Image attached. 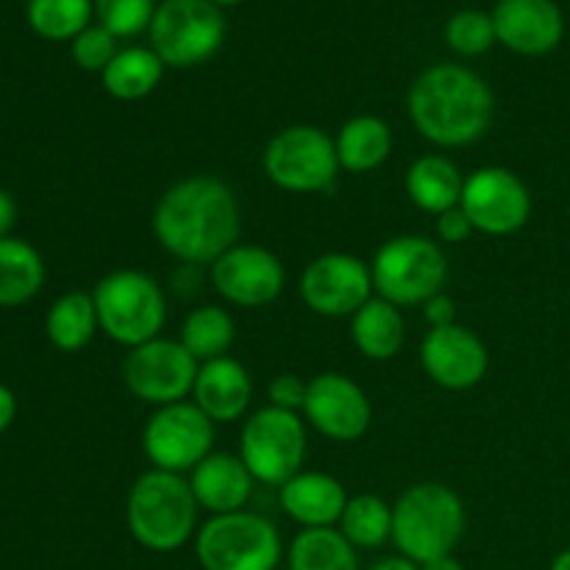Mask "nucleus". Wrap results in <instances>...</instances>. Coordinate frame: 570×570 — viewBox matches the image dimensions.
<instances>
[{"label":"nucleus","mask_w":570,"mask_h":570,"mask_svg":"<svg viewBox=\"0 0 570 570\" xmlns=\"http://www.w3.org/2000/svg\"><path fill=\"white\" fill-rule=\"evenodd\" d=\"M95 9L111 37H134L150 28L159 6L156 0H95Z\"/></svg>","instance_id":"473e14b6"},{"label":"nucleus","mask_w":570,"mask_h":570,"mask_svg":"<svg viewBox=\"0 0 570 570\" xmlns=\"http://www.w3.org/2000/svg\"><path fill=\"white\" fill-rule=\"evenodd\" d=\"M304 417L323 438L334 443H354L371 429L373 406L354 379L345 373H321L309 382Z\"/></svg>","instance_id":"dca6fc26"},{"label":"nucleus","mask_w":570,"mask_h":570,"mask_svg":"<svg viewBox=\"0 0 570 570\" xmlns=\"http://www.w3.org/2000/svg\"><path fill=\"white\" fill-rule=\"evenodd\" d=\"M340 532L354 549H379L393 540V507L373 493L354 495L340 518Z\"/></svg>","instance_id":"c756f323"},{"label":"nucleus","mask_w":570,"mask_h":570,"mask_svg":"<svg viewBox=\"0 0 570 570\" xmlns=\"http://www.w3.org/2000/svg\"><path fill=\"white\" fill-rule=\"evenodd\" d=\"M234 337H237L234 317L226 309H220V306L206 304L189 312L181 326V340L178 343L195 356L198 365H204V362L228 356Z\"/></svg>","instance_id":"c85d7f7f"},{"label":"nucleus","mask_w":570,"mask_h":570,"mask_svg":"<svg viewBox=\"0 0 570 570\" xmlns=\"http://www.w3.org/2000/svg\"><path fill=\"white\" fill-rule=\"evenodd\" d=\"M434 226H438V237L449 245L465 243V239L473 234L471 220H468V215L460 209V206L438 215V223H434Z\"/></svg>","instance_id":"c9c22d12"},{"label":"nucleus","mask_w":570,"mask_h":570,"mask_svg":"<svg viewBox=\"0 0 570 570\" xmlns=\"http://www.w3.org/2000/svg\"><path fill=\"white\" fill-rule=\"evenodd\" d=\"M340 167L348 173H371L382 167L393 154V128L376 115H356L340 128L337 139Z\"/></svg>","instance_id":"5701e85b"},{"label":"nucleus","mask_w":570,"mask_h":570,"mask_svg":"<svg viewBox=\"0 0 570 570\" xmlns=\"http://www.w3.org/2000/svg\"><path fill=\"white\" fill-rule=\"evenodd\" d=\"M306 393H309V382H304L295 373H282L271 382L267 387V399H271V406L287 412H304Z\"/></svg>","instance_id":"f704fd0d"},{"label":"nucleus","mask_w":570,"mask_h":570,"mask_svg":"<svg viewBox=\"0 0 570 570\" xmlns=\"http://www.w3.org/2000/svg\"><path fill=\"white\" fill-rule=\"evenodd\" d=\"M348 493L343 482L321 471H301L282 484V507L304 529H326L340 523Z\"/></svg>","instance_id":"412c9836"},{"label":"nucleus","mask_w":570,"mask_h":570,"mask_svg":"<svg viewBox=\"0 0 570 570\" xmlns=\"http://www.w3.org/2000/svg\"><path fill=\"white\" fill-rule=\"evenodd\" d=\"M150 48L165 67L212 59L226 37V20L212 0H165L150 22Z\"/></svg>","instance_id":"1a4fd4ad"},{"label":"nucleus","mask_w":570,"mask_h":570,"mask_svg":"<svg viewBox=\"0 0 570 570\" xmlns=\"http://www.w3.org/2000/svg\"><path fill=\"white\" fill-rule=\"evenodd\" d=\"M115 39L104 26H89L72 39V59L81 70L104 72L109 61L117 56Z\"/></svg>","instance_id":"72a5a7b5"},{"label":"nucleus","mask_w":570,"mask_h":570,"mask_svg":"<svg viewBox=\"0 0 570 570\" xmlns=\"http://www.w3.org/2000/svg\"><path fill=\"white\" fill-rule=\"evenodd\" d=\"M239 200L217 176H187L154 209L161 248L187 265H215L239 239Z\"/></svg>","instance_id":"f257e3e1"},{"label":"nucleus","mask_w":570,"mask_h":570,"mask_svg":"<svg viewBox=\"0 0 570 570\" xmlns=\"http://www.w3.org/2000/svg\"><path fill=\"white\" fill-rule=\"evenodd\" d=\"M165 72V61L154 48L117 50L104 70V89L117 100H139L154 92Z\"/></svg>","instance_id":"bb28decb"},{"label":"nucleus","mask_w":570,"mask_h":570,"mask_svg":"<svg viewBox=\"0 0 570 570\" xmlns=\"http://www.w3.org/2000/svg\"><path fill=\"white\" fill-rule=\"evenodd\" d=\"M265 173L287 193H326L340 173L334 139L317 126H287L267 142Z\"/></svg>","instance_id":"9d476101"},{"label":"nucleus","mask_w":570,"mask_h":570,"mask_svg":"<svg viewBox=\"0 0 570 570\" xmlns=\"http://www.w3.org/2000/svg\"><path fill=\"white\" fill-rule=\"evenodd\" d=\"M209 276L220 298L245 309L273 304L284 289L282 259L262 245L237 243L209 265Z\"/></svg>","instance_id":"2eb2a0df"},{"label":"nucleus","mask_w":570,"mask_h":570,"mask_svg":"<svg viewBox=\"0 0 570 570\" xmlns=\"http://www.w3.org/2000/svg\"><path fill=\"white\" fill-rule=\"evenodd\" d=\"M17 223V204L6 189H0V239L9 237V232Z\"/></svg>","instance_id":"4c0bfd02"},{"label":"nucleus","mask_w":570,"mask_h":570,"mask_svg":"<svg viewBox=\"0 0 570 570\" xmlns=\"http://www.w3.org/2000/svg\"><path fill=\"white\" fill-rule=\"evenodd\" d=\"M204 570H276L282 562V534L256 512L212 515L195 538Z\"/></svg>","instance_id":"0eeeda50"},{"label":"nucleus","mask_w":570,"mask_h":570,"mask_svg":"<svg viewBox=\"0 0 570 570\" xmlns=\"http://www.w3.org/2000/svg\"><path fill=\"white\" fill-rule=\"evenodd\" d=\"M254 482L256 479L245 468L243 456L226 454V451H220V454L212 451L189 476L195 501H198L200 510L212 512V515L245 510V504L254 495Z\"/></svg>","instance_id":"aec40b11"},{"label":"nucleus","mask_w":570,"mask_h":570,"mask_svg":"<svg viewBox=\"0 0 570 570\" xmlns=\"http://www.w3.org/2000/svg\"><path fill=\"white\" fill-rule=\"evenodd\" d=\"M421 570H465V566H462L454 554H449V557H440V560L423 562Z\"/></svg>","instance_id":"a19ab883"},{"label":"nucleus","mask_w":570,"mask_h":570,"mask_svg":"<svg viewBox=\"0 0 570 570\" xmlns=\"http://www.w3.org/2000/svg\"><path fill=\"white\" fill-rule=\"evenodd\" d=\"M98 328L100 323L92 293H81V289H72V293L61 295L50 306L48 317H45L48 340L56 348L65 351V354H76V351L87 348Z\"/></svg>","instance_id":"393cba45"},{"label":"nucleus","mask_w":570,"mask_h":570,"mask_svg":"<svg viewBox=\"0 0 570 570\" xmlns=\"http://www.w3.org/2000/svg\"><path fill=\"white\" fill-rule=\"evenodd\" d=\"M445 42L462 56H482L493 48L495 39V26L493 17L484 14V11L465 9L460 14H454L445 26Z\"/></svg>","instance_id":"2f4dec72"},{"label":"nucleus","mask_w":570,"mask_h":570,"mask_svg":"<svg viewBox=\"0 0 570 570\" xmlns=\"http://www.w3.org/2000/svg\"><path fill=\"white\" fill-rule=\"evenodd\" d=\"M14 415H17L14 393H11L6 384H0V432H6V429L14 423Z\"/></svg>","instance_id":"58836bf2"},{"label":"nucleus","mask_w":570,"mask_h":570,"mask_svg":"<svg viewBox=\"0 0 570 570\" xmlns=\"http://www.w3.org/2000/svg\"><path fill=\"white\" fill-rule=\"evenodd\" d=\"M215 426L195 401L159 406L142 429V451L159 471H195L212 454Z\"/></svg>","instance_id":"9b49d317"},{"label":"nucleus","mask_w":570,"mask_h":570,"mask_svg":"<svg viewBox=\"0 0 570 570\" xmlns=\"http://www.w3.org/2000/svg\"><path fill=\"white\" fill-rule=\"evenodd\" d=\"M406 337L404 315L395 304L373 295L354 317H351V340L362 356L373 362L393 360Z\"/></svg>","instance_id":"b1692460"},{"label":"nucleus","mask_w":570,"mask_h":570,"mask_svg":"<svg viewBox=\"0 0 570 570\" xmlns=\"http://www.w3.org/2000/svg\"><path fill=\"white\" fill-rule=\"evenodd\" d=\"M495 39L521 56L551 53L562 42L566 20L554 0H499Z\"/></svg>","instance_id":"a211bd4d"},{"label":"nucleus","mask_w":570,"mask_h":570,"mask_svg":"<svg viewBox=\"0 0 570 570\" xmlns=\"http://www.w3.org/2000/svg\"><path fill=\"white\" fill-rule=\"evenodd\" d=\"M371 570H421V566H415V562L406 560V557H387V560L376 562Z\"/></svg>","instance_id":"ea45409f"},{"label":"nucleus","mask_w":570,"mask_h":570,"mask_svg":"<svg viewBox=\"0 0 570 570\" xmlns=\"http://www.w3.org/2000/svg\"><path fill=\"white\" fill-rule=\"evenodd\" d=\"M421 365L445 390H471L488 376L490 354L476 332L460 326L429 328L421 343Z\"/></svg>","instance_id":"f3484780"},{"label":"nucleus","mask_w":570,"mask_h":570,"mask_svg":"<svg viewBox=\"0 0 570 570\" xmlns=\"http://www.w3.org/2000/svg\"><path fill=\"white\" fill-rule=\"evenodd\" d=\"M373 289L379 298L401 306H423L443 293L449 262L434 239L421 234H401L387 239L371 262Z\"/></svg>","instance_id":"423d86ee"},{"label":"nucleus","mask_w":570,"mask_h":570,"mask_svg":"<svg viewBox=\"0 0 570 570\" xmlns=\"http://www.w3.org/2000/svg\"><path fill=\"white\" fill-rule=\"evenodd\" d=\"M254 399V382L243 362L234 356L204 362L193 387V401L209 421L234 423L248 412Z\"/></svg>","instance_id":"6ab92c4d"},{"label":"nucleus","mask_w":570,"mask_h":570,"mask_svg":"<svg viewBox=\"0 0 570 570\" xmlns=\"http://www.w3.org/2000/svg\"><path fill=\"white\" fill-rule=\"evenodd\" d=\"M239 456L256 482L282 488L304 471L306 423L298 412L265 406L245 421Z\"/></svg>","instance_id":"6e6552de"},{"label":"nucleus","mask_w":570,"mask_h":570,"mask_svg":"<svg viewBox=\"0 0 570 570\" xmlns=\"http://www.w3.org/2000/svg\"><path fill=\"white\" fill-rule=\"evenodd\" d=\"M198 367L195 356L178 340L156 337L137 348H128L122 362V382L139 401L159 410L193 395Z\"/></svg>","instance_id":"f8f14e48"},{"label":"nucleus","mask_w":570,"mask_h":570,"mask_svg":"<svg viewBox=\"0 0 570 570\" xmlns=\"http://www.w3.org/2000/svg\"><path fill=\"white\" fill-rule=\"evenodd\" d=\"M289 570H360L356 549L340 529H304L289 546Z\"/></svg>","instance_id":"cd10ccee"},{"label":"nucleus","mask_w":570,"mask_h":570,"mask_svg":"<svg viewBox=\"0 0 570 570\" xmlns=\"http://www.w3.org/2000/svg\"><path fill=\"white\" fill-rule=\"evenodd\" d=\"M460 209L468 215L473 232L510 237L532 217V193L523 178L507 167H479L465 178Z\"/></svg>","instance_id":"ddd939ff"},{"label":"nucleus","mask_w":570,"mask_h":570,"mask_svg":"<svg viewBox=\"0 0 570 570\" xmlns=\"http://www.w3.org/2000/svg\"><path fill=\"white\" fill-rule=\"evenodd\" d=\"M423 317H426L429 328H445L456 323V304L454 298H449L445 293L432 295V298L423 304Z\"/></svg>","instance_id":"e433bc0d"},{"label":"nucleus","mask_w":570,"mask_h":570,"mask_svg":"<svg viewBox=\"0 0 570 570\" xmlns=\"http://www.w3.org/2000/svg\"><path fill=\"white\" fill-rule=\"evenodd\" d=\"M551 570H570V549L560 551V554L554 557V562H551Z\"/></svg>","instance_id":"79ce46f5"},{"label":"nucleus","mask_w":570,"mask_h":570,"mask_svg":"<svg viewBox=\"0 0 570 570\" xmlns=\"http://www.w3.org/2000/svg\"><path fill=\"white\" fill-rule=\"evenodd\" d=\"M45 265L37 248L17 237L0 239V306H22L42 289Z\"/></svg>","instance_id":"a878e982"},{"label":"nucleus","mask_w":570,"mask_h":570,"mask_svg":"<svg viewBox=\"0 0 570 570\" xmlns=\"http://www.w3.org/2000/svg\"><path fill=\"white\" fill-rule=\"evenodd\" d=\"M215 6H232V3H239V0H212Z\"/></svg>","instance_id":"37998d69"},{"label":"nucleus","mask_w":570,"mask_h":570,"mask_svg":"<svg viewBox=\"0 0 570 570\" xmlns=\"http://www.w3.org/2000/svg\"><path fill=\"white\" fill-rule=\"evenodd\" d=\"M304 304L321 317H354L373 298L371 265L351 254H323L304 267L298 282Z\"/></svg>","instance_id":"4468645a"},{"label":"nucleus","mask_w":570,"mask_h":570,"mask_svg":"<svg viewBox=\"0 0 570 570\" xmlns=\"http://www.w3.org/2000/svg\"><path fill=\"white\" fill-rule=\"evenodd\" d=\"M410 117L423 139L440 148L473 145L493 122L488 81L460 65H434L410 89Z\"/></svg>","instance_id":"f03ea898"},{"label":"nucleus","mask_w":570,"mask_h":570,"mask_svg":"<svg viewBox=\"0 0 570 570\" xmlns=\"http://www.w3.org/2000/svg\"><path fill=\"white\" fill-rule=\"evenodd\" d=\"M89 0H28V22L45 39H76L89 28Z\"/></svg>","instance_id":"7c9ffc66"},{"label":"nucleus","mask_w":570,"mask_h":570,"mask_svg":"<svg viewBox=\"0 0 570 570\" xmlns=\"http://www.w3.org/2000/svg\"><path fill=\"white\" fill-rule=\"evenodd\" d=\"M100 332L126 348L150 343L167 321V301L159 282L142 271H115L92 289Z\"/></svg>","instance_id":"39448f33"},{"label":"nucleus","mask_w":570,"mask_h":570,"mask_svg":"<svg viewBox=\"0 0 570 570\" xmlns=\"http://www.w3.org/2000/svg\"><path fill=\"white\" fill-rule=\"evenodd\" d=\"M462 189H465V176L449 156H421L406 170V195L417 209L434 217L460 206Z\"/></svg>","instance_id":"4be33fe9"},{"label":"nucleus","mask_w":570,"mask_h":570,"mask_svg":"<svg viewBox=\"0 0 570 570\" xmlns=\"http://www.w3.org/2000/svg\"><path fill=\"white\" fill-rule=\"evenodd\" d=\"M126 521L131 538L142 549L167 554V551L181 549L195 534L198 501L181 473L154 468L131 484Z\"/></svg>","instance_id":"20e7f679"},{"label":"nucleus","mask_w":570,"mask_h":570,"mask_svg":"<svg viewBox=\"0 0 570 570\" xmlns=\"http://www.w3.org/2000/svg\"><path fill=\"white\" fill-rule=\"evenodd\" d=\"M462 534L465 504L445 484H412L393 504V543L415 566L454 554Z\"/></svg>","instance_id":"7ed1b4c3"}]
</instances>
